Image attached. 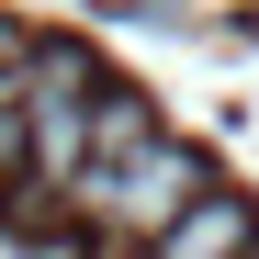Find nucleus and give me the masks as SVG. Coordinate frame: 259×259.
I'll list each match as a JSON object with an SVG mask.
<instances>
[{"instance_id":"1","label":"nucleus","mask_w":259,"mask_h":259,"mask_svg":"<svg viewBox=\"0 0 259 259\" xmlns=\"http://www.w3.org/2000/svg\"><path fill=\"white\" fill-rule=\"evenodd\" d=\"M68 192H79V214L113 226V237H169V226L203 203V169H192L181 136H147V147H124V158H102V169H79Z\"/></svg>"},{"instance_id":"2","label":"nucleus","mask_w":259,"mask_h":259,"mask_svg":"<svg viewBox=\"0 0 259 259\" xmlns=\"http://www.w3.org/2000/svg\"><path fill=\"white\" fill-rule=\"evenodd\" d=\"M12 102H23V124H34V169L79 181V169H91V124H102L91 57H79V46H34L23 79H12Z\"/></svg>"},{"instance_id":"3","label":"nucleus","mask_w":259,"mask_h":259,"mask_svg":"<svg viewBox=\"0 0 259 259\" xmlns=\"http://www.w3.org/2000/svg\"><path fill=\"white\" fill-rule=\"evenodd\" d=\"M158 259H259V214H248L237 192H203L181 226L158 237Z\"/></svg>"},{"instance_id":"4","label":"nucleus","mask_w":259,"mask_h":259,"mask_svg":"<svg viewBox=\"0 0 259 259\" xmlns=\"http://www.w3.org/2000/svg\"><path fill=\"white\" fill-rule=\"evenodd\" d=\"M23 158H34V124H23V102H12V91H0V181H12Z\"/></svg>"},{"instance_id":"5","label":"nucleus","mask_w":259,"mask_h":259,"mask_svg":"<svg viewBox=\"0 0 259 259\" xmlns=\"http://www.w3.org/2000/svg\"><path fill=\"white\" fill-rule=\"evenodd\" d=\"M23 57H34V46H23V23H0V91L23 79Z\"/></svg>"}]
</instances>
